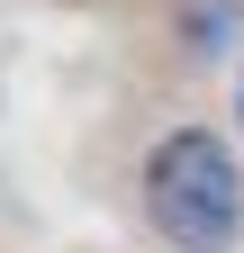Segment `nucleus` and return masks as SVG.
Masks as SVG:
<instances>
[{
  "instance_id": "nucleus-1",
  "label": "nucleus",
  "mask_w": 244,
  "mask_h": 253,
  "mask_svg": "<svg viewBox=\"0 0 244 253\" xmlns=\"http://www.w3.org/2000/svg\"><path fill=\"white\" fill-rule=\"evenodd\" d=\"M145 208H154L163 244H181V253H226V244H235V217H244L235 154L208 136V126L163 136L154 172H145Z\"/></svg>"
}]
</instances>
